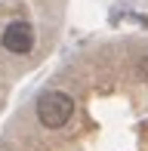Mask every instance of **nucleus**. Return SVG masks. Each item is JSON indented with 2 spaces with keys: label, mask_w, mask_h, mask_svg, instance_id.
<instances>
[{
  "label": "nucleus",
  "mask_w": 148,
  "mask_h": 151,
  "mask_svg": "<svg viewBox=\"0 0 148 151\" xmlns=\"http://www.w3.org/2000/svg\"><path fill=\"white\" fill-rule=\"evenodd\" d=\"M74 117V99L62 90H50L37 99V120L46 129H62Z\"/></svg>",
  "instance_id": "1"
},
{
  "label": "nucleus",
  "mask_w": 148,
  "mask_h": 151,
  "mask_svg": "<svg viewBox=\"0 0 148 151\" xmlns=\"http://www.w3.org/2000/svg\"><path fill=\"white\" fill-rule=\"evenodd\" d=\"M0 43L12 56H28L34 50V28L28 22H9L3 28V34H0Z\"/></svg>",
  "instance_id": "2"
}]
</instances>
